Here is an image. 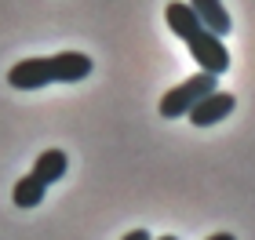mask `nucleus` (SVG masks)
<instances>
[{"label": "nucleus", "mask_w": 255, "mask_h": 240, "mask_svg": "<svg viewBox=\"0 0 255 240\" xmlns=\"http://www.w3.org/2000/svg\"><path fill=\"white\" fill-rule=\"evenodd\" d=\"M215 87H219V77H215V73H204V70H197L193 77H186V80H182V84L168 87L157 109H160V117H164V120L186 117V113L197 106V102H201L204 95H212Z\"/></svg>", "instance_id": "1"}, {"label": "nucleus", "mask_w": 255, "mask_h": 240, "mask_svg": "<svg viewBox=\"0 0 255 240\" xmlns=\"http://www.w3.org/2000/svg\"><path fill=\"white\" fill-rule=\"evenodd\" d=\"M182 44L190 48L193 62H197V70H204V73H215V77H223V73L230 70V51H226L223 37H215L212 29H197L193 37H186Z\"/></svg>", "instance_id": "2"}, {"label": "nucleus", "mask_w": 255, "mask_h": 240, "mask_svg": "<svg viewBox=\"0 0 255 240\" xmlns=\"http://www.w3.org/2000/svg\"><path fill=\"white\" fill-rule=\"evenodd\" d=\"M7 84L18 87V91H37V87H48L55 84V66H51V55L44 59H22L7 70Z\"/></svg>", "instance_id": "3"}, {"label": "nucleus", "mask_w": 255, "mask_h": 240, "mask_svg": "<svg viewBox=\"0 0 255 240\" xmlns=\"http://www.w3.org/2000/svg\"><path fill=\"white\" fill-rule=\"evenodd\" d=\"M237 109V98L230 95V91H212V95H204L197 106L186 113V120L193 124V128H212V124H219L223 117H230V113Z\"/></svg>", "instance_id": "4"}, {"label": "nucleus", "mask_w": 255, "mask_h": 240, "mask_svg": "<svg viewBox=\"0 0 255 240\" xmlns=\"http://www.w3.org/2000/svg\"><path fill=\"white\" fill-rule=\"evenodd\" d=\"M51 66H55V84H77V80L91 77V70H95V62L84 51H59V55H51Z\"/></svg>", "instance_id": "5"}, {"label": "nucleus", "mask_w": 255, "mask_h": 240, "mask_svg": "<svg viewBox=\"0 0 255 240\" xmlns=\"http://www.w3.org/2000/svg\"><path fill=\"white\" fill-rule=\"evenodd\" d=\"M186 4L193 7V15L204 22V29H212L215 37H226L230 29H234V22H230L223 0H186Z\"/></svg>", "instance_id": "6"}, {"label": "nucleus", "mask_w": 255, "mask_h": 240, "mask_svg": "<svg viewBox=\"0 0 255 240\" xmlns=\"http://www.w3.org/2000/svg\"><path fill=\"white\" fill-rule=\"evenodd\" d=\"M164 18H168V29L175 33L179 40H186L197 29H204V22L193 15V7L186 4V0H171V4L164 7Z\"/></svg>", "instance_id": "7"}, {"label": "nucleus", "mask_w": 255, "mask_h": 240, "mask_svg": "<svg viewBox=\"0 0 255 240\" xmlns=\"http://www.w3.org/2000/svg\"><path fill=\"white\" fill-rule=\"evenodd\" d=\"M66 171H69V157H66L62 150H44V153L37 157V164H33V175H37L44 186L66 178Z\"/></svg>", "instance_id": "8"}, {"label": "nucleus", "mask_w": 255, "mask_h": 240, "mask_svg": "<svg viewBox=\"0 0 255 240\" xmlns=\"http://www.w3.org/2000/svg\"><path fill=\"white\" fill-rule=\"evenodd\" d=\"M44 193H48V186L33 175H22L15 182V189H11V200H15V208H37V204H44Z\"/></svg>", "instance_id": "9"}, {"label": "nucleus", "mask_w": 255, "mask_h": 240, "mask_svg": "<svg viewBox=\"0 0 255 240\" xmlns=\"http://www.w3.org/2000/svg\"><path fill=\"white\" fill-rule=\"evenodd\" d=\"M121 240H153V233H149V230H131V233H124Z\"/></svg>", "instance_id": "10"}, {"label": "nucleus", "mask_w": 255, "mask_h": 240, "mask_svg": "<svg viewBox=\"0 0 255 240\" xmlns=\"http://www.w3.org/2000/svg\"><path fill=\"white\" fill-rule=\"evenodd\" d=\"M204 240H237L234 233H212V237H204Z\"/></svg>", "instance_id": "11"}, {"label": "nucleus", "mask_w": 255, "mask_h": 240, "mask_svg": "<svg viewBox=\"0 0 255 240\" xmlns=\"http://www.w3.org/2000/svg\"><path fill=\"white\" fill-rule=\"evenodd\" d=\"M153 240H179V237H171V233H168V237H153Z\"/></svg>", "instance_id": "12"}]
</instances>
